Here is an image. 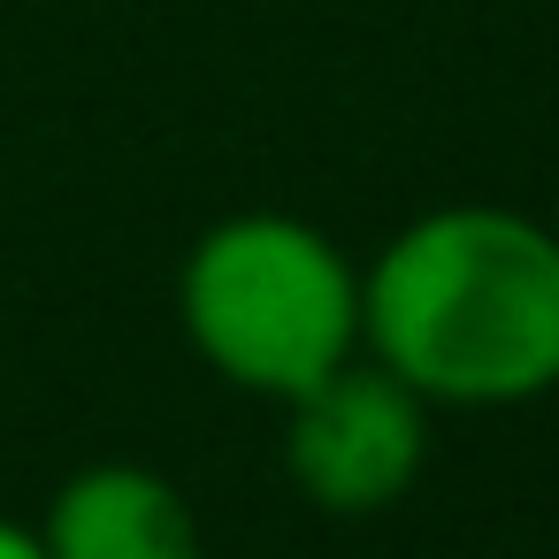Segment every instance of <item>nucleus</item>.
<instances>
[{
    "label": "nucleus",
    "mask_w": 559,
    "mask_h": 559,
    "mask_svg": "<svg viewBox=\"0 0 559 559\" xmlns=\"http://www.w3.org/2000/svg\"><path fill=\"white\" fill-rule=\"evenodd\" d=\"M47 559H207L192 498L146 460L78 467L39 521Z\"/></svg>",
    "instance_id": "obj_4"
},
{
    "label": "nucleus",
    "mask_w": 559,
    "mask_h": 559,
    "mask_svg": "<svg viewBox=\"0 0 559 559\" xmlns=\"http://www.w3.org/2000/svg\"><path fill=\"white\" fill-rule=\"evenodd\" d=\"M360 353L437 414H506L559 391V230L452 200L360 261Z\"/></svg>",
    "instance_id": "obj_1"
},
{
    "label": "nucleus",
    "mask_w": 559,
    "mask_h": 559,
    "mask_svg": "<svg viewBox=\"0 0 559 559\" xmlns=\"http://www.w3.org/2000/svg\"><path fill=\"white\" fill-rule=\"evenodd\" d=\"M0 559H47L39 528H24V521H9V513H0Z\"/></svg>",
    "instance_id": "obj_5"
},
{
    "label": "nucleus",
    "mask_w": 559,
    "mask_h": 559,
    "mask_svg": "<svg viewBox=\"0 0 559 559\" xmlns=\"http://www.w3.org/2000/svg\"><path fill=\"white\" fill-rule=\"evenodd\" d=\"M177 330L246 399H299L360 353V261L284 207L207 223L177 269Z\"/></svg>",
    "instance_id": "obj_2"
},
{
    "label": "nucleus",
    "mask_w": 559,
    "mask_h": 559,
    "mask_svg": "<svg viewBox=\"0 0 559 559\" xmlns=\"http://www.w3.org/2000/svg\"><path fill=\"white\" fill-rule=\"evenodd\" d=\"M429 421L437 406L421 391H406L383 360L353 353L337 376L284 399V475L307 506L337 521L391 513L429 467Z\"/></svg>",
    "instance_id": "obj_3"
}]
</instances>
